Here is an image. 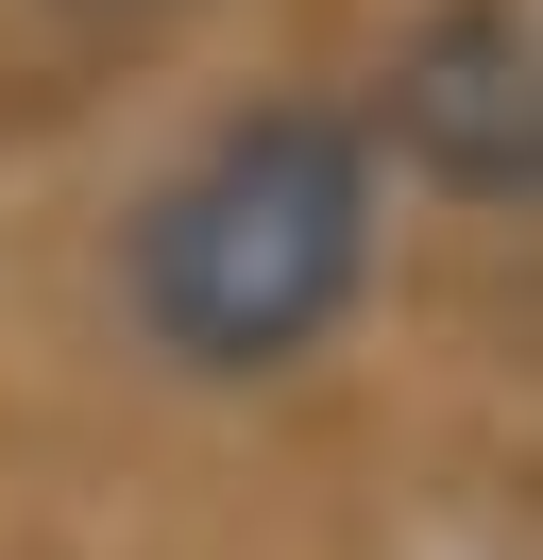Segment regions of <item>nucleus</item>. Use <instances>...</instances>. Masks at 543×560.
<instances>
[{"instance_id": "obj_1", "label": "nucleus", "mask_w": 543, "mask_h": 560, "mask_svg": "<svg viewBox=\"0 0 543 560\" xmlns=\"http://www.w3.org/2000/svg\"><path fill=\"white\" fill-rule=\"evenodd\" d=\"M373 171L357 103H238L136 187L119 221V306L170 374L204 390H255V374H305V357L357 323L373 289Z\"/></svg>"}, {"instance_id": "obj_2", "label": "nucleus", "mask_w": 543, "mask_h": 560, "mask_svg": "<svg viewBox=\"0 0 543 560\" xmlns=\"http://www.w3.org/2000/svg\"><path fill=\"white\" fill-rule=\"evenodd\" d=\"M373 171L441 205H543V0H425L373 69Z\"/></svg>"}]
</instances>
